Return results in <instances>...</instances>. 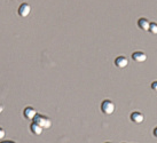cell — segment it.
I'll use <instances>...</instances> for the list:
<instances>
[{"label": "cell", "instance_id": "obj_6", "mask_svg": "<svg viewBox=\"0 0 157 143\" xmlns=\"http://www.w3.org/2000/svg\"><path fill=\"white\" fill-rule=\"evenodd\" d=\"M30 12H31V7H30V5H28V4H22L20 6V8H18V14H20V16H22V17L29 16Z\"/></svg>", "mask_w": 157, "mask_h": 143}, {"label": "cell", "instance_id": "obj_3", "mask_svg": "<svg viewBox=\"0 0 157 143\" xmlns=\"http://www.w3.org/2000/svg\"><path fill=\"white\" fill-rule=\"evenodd\" d=\"M23 116L25 119H29V120H33V118L37 116V111L32 107H26L24 109V112H23Z\"/></svg>", "mask_w": 157, "mask_h": 143}, {"label": "cell", "instance_id": "obj_1", "mask_svg": "<svg viewBox=\"0 0 157 143\" xmlns=\"http://www.w3.org/2000/svg\"><path fill=\"white\" fill-rule=\"evenodd\" d=\"M32 122H36V124H38L39 126H41L44 130H48V128L52 127V120L48 117L44 116V115H38V113H37V116L33 118Z\"/></svg>", "mask_w": 157, "mask_h": 143}, {"label": "cell", "instance_id": "obj_5", "mask_svg": "<svg viewBox=\"0 0 157 143\" xmlns=\"http://www.w3.org/2000/svg\"><path fill=\"white\" fill-rule=\"evenodd\" d=\"M127 64H128V60L125 56H118L115 60V65L117 66L118 69H124V68L127 66Z\"/></svg>", "mask_w": 157, "mask_h": 143}, {"label": "cell", "instance_id": "obj_13", "mask_svg": "<svg viewBox=\"0 0 157 143\" xmlns=\"http://www.w3.org/2000/svg\"><path fill=\"white\" fill-rule=\"evenodd\" d=\"M154 135H155V137H157V127L154 128Z\"/></svg>", "mask_w": 157, "mask_h": 143}, {"label": "cell", "instance_id": "obj_8", "mask_svg": "<svg viewBox=\"0 0 157 143\" xmlns=\"http://www.w3.org/2000/svg\"><path fill=\"white\" fill-rule=\"evenodd\" d=\"M131 120L135 124H141V122L144 120V115L139 111H134V112L131 113Z\"/></svg>", "mask_w": 157, "mask_h": 143}, {"label": "cell", "instance_id": "obj_2", "mask_svg": "<svg viewBox=\"0 0 157 143\" xmlns=\"http://www.w3.org/2000/svg\"><path fill=\"white\" fill-rule=\"evenodd\" d=\"M101 111L109 116V115H113V111H115V104H113V101L110 100H105L102 103H101Z\"/></svg>", "mask_w": 157, "mask_h": 143}, {"label": "cell", "instance_id": "obj_11", "mask_svg": "<svg viewBox=\"0 0 157 143\" xmlns=\"http://www.w3.org/2000/svg\"><path fill=\"white\" fill-rule=\"evenodd\" d=\"M5 135H6V132H5L4 128H1V130H0V137H1V139H4Z\"/></svg>", "mask_w": 157, "mask_h": 143}, {"label": "cell", "instance_id": "obj_15", "mask_svg": "<svg viewBox=\"0 0 157 143\" xmlns=\"http://www.w3.org/2000/svg\"><path fill=\"white\" fill-rule=\"evenodd\" d=\"M107 143H110V142H107Z\"/></svg>", "mask_w": 157, "mask_h": 143}, {"label": "cell", "instance_id": "obj_9", "mask_svg": "<svg viewBox=\"0 0 157 143\" xmlns=\"http://www.w3.org/2000/svg\"><path fill=\"white\" fill-rule=\"evenodd\" d=\"M138 25L141 30L144 31H149V28H150V22L147 20V18H140L139 21H138Z\"/></svg>", "mask_w": 157, "mask_h": 143}, {"label": "cell", "instance_id": "obj_12", "mask_svg": "<svg viewBox=\"0 0 157 143\" xmlns=\"http://www.w3.org/2000/svg\"><path fill=\"white\" fill-rule=\"evenodd\" d=\"M151 88H153V91L157 92V81H154L153 84H151Z\"/></svg>", "mask_w": 157, "mask_h": 143}, {"label": "cell", "instance_id": "obj_7", "mask_svg": "<svg viewBox=\"0 0 157 143\" xmlns=\"http://www.w3.org/2000/svg\"><path fill=\"white\" fill-rule=\"evenodd\" d=\"M30 130L31 133L33 135H36V136H39V135L43 134V132H44V128L41 127V126H39L38 124H36V122H32L30 125Z\"/></svg>", "mask_w": 157, "mask_h": 143}, {"label": "cell", "instance_id": "obj_14", "mask_svg": "<svg viewBox=\"0 0 157 143\" xmlns=\"http://www.w3.org/2000/svg\"><path fill=\"white\" fill-rule=\"evenodd\" d=\"M1 143H16V142H14V141H2Z\"/></svg>", "mask_w": 157, "mask_h": 143}, {"label": "cell", "instance_id": "obj_10", "mask_svg": "<svg viewBox=\"0 0 157 143\" xmlns=\"http://www.w3.org/2000/svg\"><path fill=\"white\" fill-rule=\"evenodd\" d=\"M149 31H150L153 35H157V23H150Z\"/></svg>", "mask_w": 157, "mask_h": 143}, {"label": "cell", "instance_id": "obj_4", "mask_svg": "<svg viewBox=\"0 0 157 143\" xmlns=\"http://www.w3.org/2000/svg\"><path fill=\"white\" fill-rule=\"evenodd\" d=\"M132 58L136 63H142L147 61V55L144 52H134L132 54Z\"/></svg>", "mask_w": 157, "mask_h": 143}]
</instances>
